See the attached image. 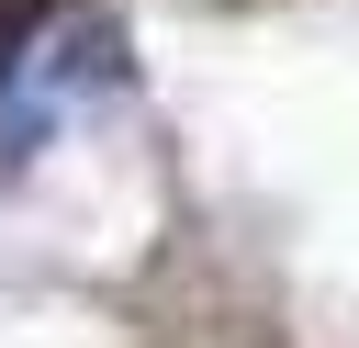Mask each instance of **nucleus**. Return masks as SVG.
I'll list each match as a JSON object with an SVG mask.
<instances>
[{"label": "nucleus", "instance_id": "1", "mask_svg": "<svg viewBox=\"0 0 359 348\" xmlns=\"http://www.w3.org/2000/svg\"><path fill=\"white\" fill-rule=\"evenodd\" d=\"M112 79H123V34H112V22H67L56 90H112Z\"/></svg>", "mask_w": 359, "mask_h": 348}, {"label": "nucleus", "instance_id": "3", "mask_svg": "<svg viewBox=\"0 0 359 348\" xmlns=\"http://www.w3.org/2000/svg\"><path fill=\"white\" fill-rule=\"evenodd\" d=\"M34 135H45V112H34V101H0V157H22Z\"/></svg>", "mask_w": 359, "mask_h": 348}, {"label": "nucleus", "instance_id": "2", "mask_svg": "<svg viewBox=\"0 0 359 348\" xmlns=\"http://www.w3.org/2000/svg\"><path fill=\"white\" fill-rule=\"evenodd\" d=\"M45 22H56V0H0V79L34 56V34H45Z\"/></svg>", "mask_w": 359, "mask_h": 348}]
</instances>
